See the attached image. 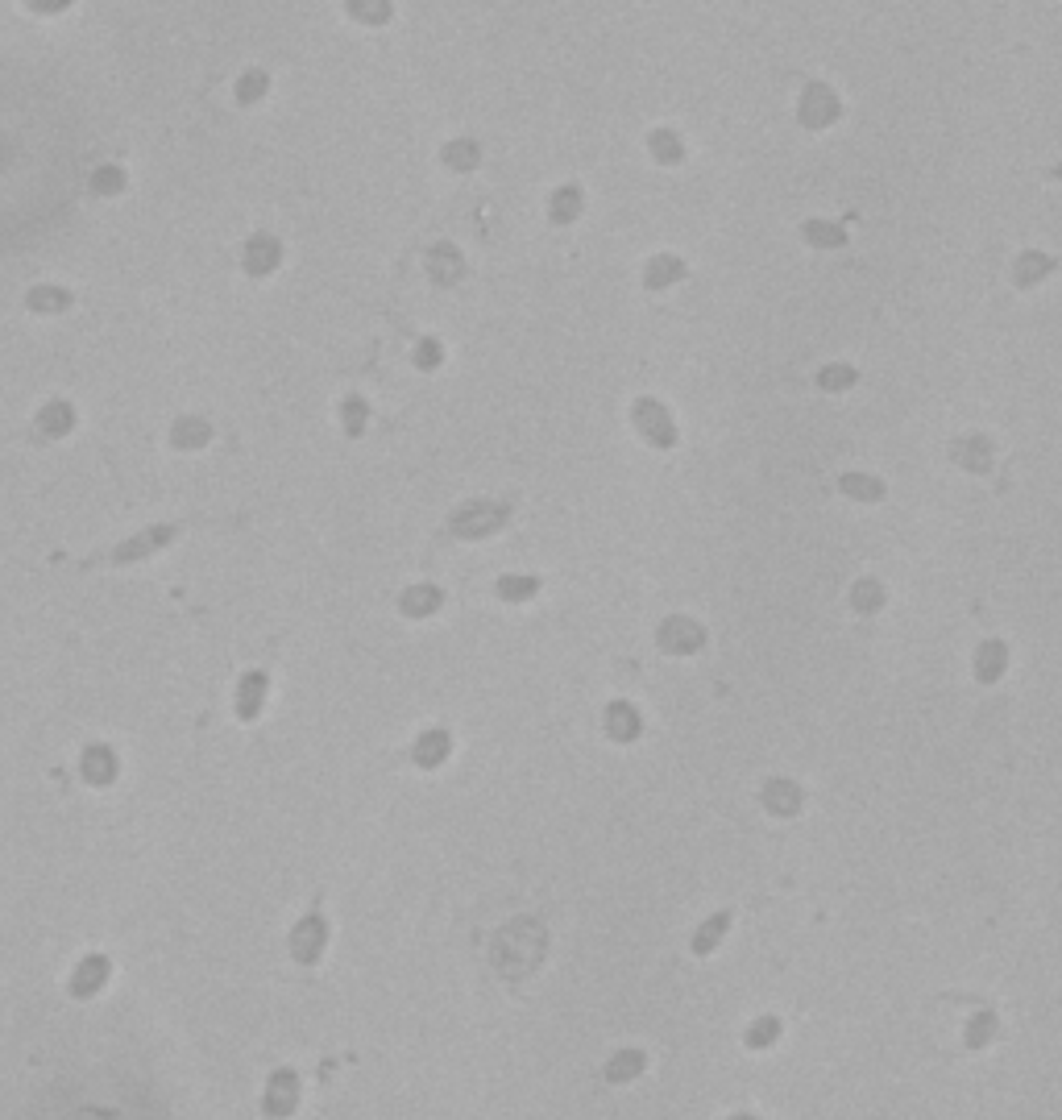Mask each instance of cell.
<instances>
[{
    "label": "cell",
    "instance_id": "b9f144b4",
    "mask_svg": "<svg viewBox=\"0 0 1062 1120\" xmlns=\"http://www.w3.org/2000/svg\"><path fill=\"white\" fill-rule=\"evenodd\" d=\"M34 9H42V13H59L63 5H71V0H30Z\"/></svg>",
    "mask_w": 1062,
    "mask_h": 1120
},
{
    "label": "cell",
    "instance_id": "6da1fadb",
    "mask_svg": "<svg viewBox=\"0 0 1062 1120\" xmlns=\"http://www.w3.org/2000/svg\"><path fill=\"white\" fill-rule=\"evenodd\" d=\"M544 955H548V934H544L540 921H531V917H519V921H511V926H502V934L494 942V963L507 979L531 975L544 963Z\"/></svg>",
    "mask_w": 1062,
    "mask_h": 1120
},
{
    "label": "cell",
    "instance_id": "7bdbcfd3",
    "mask_svg": "<svg viewBox=\"0 0 1062 1120\" xmlns=\"http://www.w3.org/2000/svg\"><path fill=\"white\" fill-rule=\"evenodd\" d=\"M1046 179H1054V183H1062V162H1054L1050 171H1046Z\"/></svg>",
    "mask_w": 1062,
    "mask_h": 1120
},
{
    "label": "cell",
    "instance_id": "44dd1931",
    "mask_svg": "<svg viewBox=\"0 0 1062 1120\" xmlns=\"http://www.w3.org/2000/svg\"><path fill=\"white\" fill-rule=\"evenodd\" d=\"M585 212V191L581 183H561L552 195H548V220L556 224V229H569V224H577Z\"/></svg>",
    "mask_w": 1062,
    "mask_h": 1120
},
{
    "label": "cell",
    "instance_id": "9c48e42d",
    "mask_svg": "<svg viewBox=\"0 0 1062 1120\" xmlns=\"http://www.w3.org/2000/svg\"><path fill=\"white\" fill-rule=\"evenodd\" d=\"M266 693H270V677L262 668H249L245 677L237 681V693H233V710L241 722H258V714L266 710Z\"/></svg>",
    "mask_w": 1062,
    "mask_h": 1120
},
{
    "label": "cell",
    "instance_id": "5b68a950",
    "mask_svg": "<svg viewBox=\"0 0 1062 1120\" xmlns=\"http://www.w3.org/2000/svg\"><path fill=\"white\" fill-rule=\"evenodd\" d=\"M843 100H838V92L830 88V83L814 79L805 83L801 96H797V125L809 129V133H822V129H834L838 121H843Z\"/></svg>",
    "mask_w": 1062,
    "mask_h": 1120
},
{
    "label": "cell",
    "instance_id": "7a4b0ae2",
    "mask_svg": "<svg viewBox=\"0 0 1062 1120\" xmlns=\"http://www.w3.org/2000/svg\"><path fill=\"white\" fill-rule=\"evenodd\" d=\"M187 523H150L142 531H133L129 540H121L117 548H108L104 556H92L88 565H104V569H125V565H142V560H154L162 548H171L183 536Z\"/></svg>",
    "mask_w": 1062,
    "mask_h": 1120
},
{
    "label": "cell",
    "instance_id": "7402d4cb",
    "mask_svg": "<svg viewBox=\"0 0 1062 1120\" xmlns=\"http://www.w3.org/2000/svg\"><path fill=\"white\" fill-rule=\"evenodd\" d=\"M108 971H113V967H108L104 955H88V959H83V963L71 971V984H67L71 996H75V1000H92V996L108 984Z\"/></svg>",
    "mask_w": 1062,
    "mask_h": 1120
},
{
    "label": "cell",
    "instance_id": "f1b7e54d",
    "mask_svg": "<svg viewBox=\"0 0 1062 1120\" xmlns=\"http://www.w3.org/2000/svg\"><path fill=\"white\" fill-rule=\"evenodd\" d=\"M838 490H843L847 498H855V502H884L888 498V486L876 478V473H843V478H838Z\"/></svg>",
    "mask_w": 1062,
    "mask_h": 1120
},
{
    "label": "cell",
    "instance_id": "ffe728a7",
    "mask_svg": "<svg viewBox=\"0 0 1062 1120\" xmlns=\"http://www.w3.org/2000/svg\"><path fill=\"white\" fill-rule=\"evenodd\" d=\"M449 755H453V735L444 731V726H432V731H424V735L415 739V747H411L415 768H424V772L440 768L444 760H449Z\"/></svg>",
    "mask_w": 1062,
    "mask_h": 1120
},
{
    "label": "cell",
    "instance_id": "9a60e30c",
    "mask_svg": "<svg viewBox=\"0 0 1062 1120\" xmlns=\"http://www.w3.org/2000/svg\"><path fill=\"white\" fill-rule=\"evenodd\" d=\"M971 672H975V681H980V685H1000L1004 672H1009V643H1004V639H984L980 648H975Z\"/></svg>",
    "mask_w": 1062,
    "mask_h": 1120
},
{
    "label": "cell",
    "instance_id": "e575fe53",
    "mask_svg": "<svg viewBox=\"0 0 1062 1120\" xmlns=\"http://www.w3.org/2000/svg\"><path fill=\"white\" fill-rule=\"evenodd\" d=\"M996 1033H1000V1017H996V1013H975V1017L967 1021L963 1046H967V1050H984V1046H992Z\"/></svg>",
    "mask_w": 1062,
    "mask_h": 1120
},
{
    "label": "cell",
    "instance_id": "277c9868",
    "mask_svg": "<svg viewBox=\"0 0 1062 1120\" xmlns=\"http://www.w3.org/2000/svg\"><path fill=\"white\" fill-rule=\"evenodd\" d=\"M631 428L639 432V440H644L648 448H656V453H673V448L681 444V428H677L673 411L652 395H639L631 403Z\"/></svg>",
    "mask_w": 1062,
    "mask_h": 1120
},
{
    "label": "cell",
    "instance_id": "ba28073f",
    "mask_svg": "<svg viewBox=\"0 0 1062 1120\" xmlns=\"http://www.w3.org/2000/svg\"><path fill=\"white\" fill-rule=\"evenodd\" d=\"M760 801H764V809L772 818H797L801 809H805V793H801V784L797 780H785V776H772V780H764V789H760Z\"/></svg>",
    "mask_w": 1062,
    "mask_h": 1120
},
{
    "label": "cell",
    "instance_id": "f546056e",
    "mask_svg": "<svg viewBox=\"0 0 1062 1120\" xmlns=\"http://www.w3.org/2000/svg\"><path fill=\"white\" fill-rule=\"evenodd\" d=\"M847 602H851V610H855V614H863V619H868V614H880V610H884L888 594H884V585H880L876 577H859V581L851 585Z\"/></svg>",
    "mask_w": 1062,
    "mask_h": 1120
},
{
    "label": "cell",
    "instance_id": "7c38bea8",
    "mask_svg": "<svg viewBox=\"0 0 1062 1120\" xmlns=\"http://www.w3.org/2000/svg\"><path fill=\"white\" fill-rule=\"evenodd\" d=\"M79 772H83V780H88V784H96V789H108V784L117 780V772H121V760H117V751L108 743H88V747H83V755H79Z\"/></svg>",
    "mask_w": 1062,
    "mask_h": 1120
},
{
    "label": "cell",
    "instance_id": "d6a6232c",
    "mask_svg": "<svg viewBox=\"0 0 1062 1120\" xmlns=\"http://www.w3.org/2000/svg\"><path fill=\"white\" fill-rule=\"evenodd\" d=\"M814 382H818L822 395H847V390L859 382V370L847 366V361H830V366H822L814 374Z\"/></svg>",
    "mask_w": 1062,
    "mask_h": 1120
},
{
    "label": "cell",
    "instance_id": "1f68e13d",
    "mask_svg": "<svg viewBox=\"0 0 1062 1120\" xmlns=\"http://www.w3.org/2000/svg\"><path fill=\"white\" fill-rule=\"evenodd\" d=\"M345 13L366 25V30H382V25H390V17H395V5L390 0H345Z\"/></svg>",
    "mask_w": 1062,
    "mask_h": 1120
},
{
    "label": "cell",
    "instance_id": "2e32d148",
    "mask_svg": "<svg viewBox=\"0 0 1062 1120\" xmlns=\"http://www.w3.org/2000/svg\"><path fill=\"white\" fill-rule=\"evenodd\" d=\"M950 461L967 473H988L992 469V440L980 436V432H967L950 444Z\"/></svg>",
    "mask_w": 1062,
    "mask_h": 1120
},
{
    "label": "cell",
    "instance_id": "5bb4252c",
    "mask_svg": "<svg viewBox=\"0 0 1062 1120\" xmlns=\"http://www.w3.org/2000/svg\"><path fill=\"white\" fill-rule=\"evenodd\" d=\"M428 274H432V283H436V287H457L461 278H465V258H461V249H457L453 241H436V245L428 249Z\"/></svg>",
    "mask_w": 1062,
    "mask_h": 1120
},
{
    "label": "cell",
    "instance_id": "836d02e7",
    "mask_svg": "<svg viewBox=\"0 0 1062 1120\" xmlns=\"http://www.w3.org/2000/svg\"><path fill=\"white\" fill-rule=\"evenodd\" d=\"M38 428L46 436H67L75 428V407L67 399H50L42 411H38Z\"/></svg>",
    "mask_w": 1062,
    "mask_h": 1120
},
{
    "label": "cell",
    "instance_id": "d4e9b609",
    "mask_svg": "<svg viewBox=\"0 0 1062 1120\" xmlns=\"http://www.w3.org/2000/svg\"><path fill=\"white\" fill-rule=\"evenodd\" d=\"M801 241L809 245V249H847V241H851V233H847V224H834V220H805L801 224Z\"/></svg>",
    "mask_w": 1062,
    "mask_h": 1120
},
{
    "label": "cell",
    "instance_id": "d6986e66",
    "mask_svg": "<svg viewBox=\"0 0 1062 1120\" xmlns=\"http://www.w3.org/2000/svg\"><path fill=\"white\" fill-rule=\"evenodd\" d=\"M602 722H606V735H610L614 743H635L639 735H644V714H639L631 702H623V697L606 706Z\"/></svg>",
    "mask_w": 1062,
    "mask_h": 1120
},
{
    "label": "cell",
    "instance_id": "30bf717a",
    "mask_svg": "<svg viewBox=\"0 0 1062 1120\" xmlns=\"http://www.w3.org/2000/svg\"><path fill=\"white\" fill-rule=\"evenodd\" d=\"M299 1108V1075L295 1071H274L270 1075V1083H266V1096H262V1112L266 1116H274V1120H283V1116H291Z\"/></svg>",
    "mask_w": 1062,
    "mask_h": 1120
},
{
    "label": "cell",
    "instance_id": "8992f818",
    "mask_svg": "<svg viewBox=\"0 0 1062 1120\" xmlns=\"http://www.w3.org/2000/svg\"><path fill=\"white\" fill-rule=\"evenodd\" d=\"M324 946H328V921H324L320 901H316L312 909L295 921V930H291V959L299 967H316L324 959Z\"/></svg>",
    "mask_w": 1062,
    "mask_h": 1120
},
{
    "label": "cell",
    "instance_id": "ac0fdd59",
    "mask_svg": "<svg viewBox=\"0 0 1062 1120\" xmlns=\"http://www.w3.org/2000/svg\"><path fill=\"white\" fill-rule=\"evenodd\" d=\"M245 274H254V278H262V274H274L278 270V262H283V245H278V237H270V233H254L245 241Z\"/></svg>",
    "mask_w": 1062,
    "mask_h": 1120
},
{
    "label": "cell",
    "instance_id": "4316f807",
    "mask_svg": "<svg viewBox=\"0 0 1062 1120\" xmlns=\"http://www.w3.org/2000/svg\"><path fill=\"white\" fill-rule=\"evenodd\" d=\"M726 930H731V913H714V917H706L702 926H697V934H693V942H689V950L697 959H710L714 950L722 946V938H726Z\"/></svg>",
    "mask_w": 1062,
    "mask_h": 1120
},
{
    "label": "cell",
    "instance_id": "8fae6325",
    "mask_svg": "<svg viewBox=\"0 0 1062 1120\" xmlns=\"http://www.w3.org/2000/svg\"><path fill=\"white\" fill-rule=\"evenodd\" d=\"M1054 270H1058L1054 254H1046V249H1021V254L1013 258V287L1033 291V287H1042Z\"/></svg>",
    "mask_w": 1062,
    "mask_h": 1120
},
{
    "label": "cell",
    "instance_id": "cb8c5ba5",
    "mask_svg": "<svg viewBox=\"0 0 1062 1120\" xmlns=\"http://www.w3.org/2000/svg\"><path fill=\"white\" fill-rule=\"evenodd\" d=\"M644 1071H648V1054L644 1050H614V1058L602 1067V1079L614 1083V1087H623V1083H635Z\"/></svg>",
    "mask_w": 1062,
    "mask_h": 1120
},
{
    "label": "cell",
    "instance_id": "74e56055",
    "mask_svg": "<svg viewBox=\"0 0 1062 1120\" xmlns=\"http://www.w3.org/2000/svg\"><path fill=\"white\" fill-rule=\"evenodd\" d=\"M411 357H415V370L436 374V370H440V361H444V341H440V336H419Z\"/></svg>",
    "mask_w": 1062,
    "mask_h": 1120
},
{
    "label": "cell",
    "instance_id": "4fadbf2b",
    "mask_svg": "<svg viewBox=\"0 0 1062 1120\" xmlns=\"http://www.w3.org/2000/svg\"><path fill=\"white\" fill-rule=\"evenodd\" d=\"M685 274H689V266L677 254H652L648 266H644V291L648 295H664V291H673L677 283H685Z\"/></svg>",
    "mask_w": 1062,
    "mask_h": 1120
},
{
    "label": "cell",
    "instance_id": "83f0119b",
    "mask_svg": "<svg viewBox=\"0 0 1062 1120\" xmlns=\"http://www.w3.org/2000/svg\"><path fill=\"white\" fill-rule=\"evenodd\" d=\"M648 154L656 166H681L685 162V142L677 129H652L648 133Z\"/></svg>",
    "mask_w": 1062,
    "mask_h": 1120
},
{
    "label": "cell",
    "instance_id": "3957f363",
    "mask_svg": "<svg viewBox=\"0 0 1062 1120\" xmlns=\"http://www.w3.org/2000/svg\"><path fill=\"white\" fill-rule=\"evenodd\" d=\"M515 502L507 498H469L449 515V536L457 540H490L511 523Z\"/></svg>",
    "mask_w": 1062,
    "mask_h": 1120
},
{
    "label": "cell",
    "instance_id": "f35d334b",
    "mask_svg": "<svg viewBox=\"0 0 1062 1120\" xmlns=\"http://www.w3.org/2000/svg\"><path fill=\"white\" fill-rule=\"evenodd\" d=\"M270 92V75L266 71H245L241 79H237V104H258L262 96Z\"/></svg>",
    "mask_w": 1062,
    "mask_h": 1120
},
{
    "label": "cell",
    "instance_id": "ee69618b",
    "mask_svg": "<svg viewBox=\"0 0 1062 1120\" xmlns=\"http://www.w3.org/2000/svg\"><path fill=\"white\" fill-rule=\"evenodd\" d=\"M726 1120H760V1116H751V1112H735V1116H726Z\"/></svg>",
    "mask_w": 1062,
    "mask_h": 1120
},
{
    "label": "cell",
    "instance_id": "d590c367",
    "mask_svg": "<svg viewBox=\"0 0 1062 1120\" xmlns=\"http://www.w3.org/2000/svg\"><path fill=\"white\" fill-rule=\"evenodd\" d=\"M743 1042H747V1050H772L776 1042H780V1017H760V1021H751L747 1025V1033H743Z\"/></svg>",
    "mask_w": 1062,
    "mask_h": 1120
},
{
    "label": "cell",
    "instance_id": "484cf974",
    "mask_svg": "<svg viewBox=\"0 0 1062 1120\" xmlns=\"http://www.w3.org/2000/svg\"><path fill=\"white\" fill-rule=\"evenodd\" d=\"M212 440V424L200 415H179L175 428H171V448H179V453H195V448H204Z\"/></svg>",
    "mask_w": 1062,
    "mask_h": 1120
},
{
    "label": "cell",
    "instance_id": "603a6c76",
    "mask_svg": "<svg viewBox=\"0 0 1062 1120\" xmlns=\"http://www.w3.org/2000/svg\"><path fill=\"white\" fill-rule=\"evenodd\" d=\"M440 162L449 166V171H457V175L478 171V166H482V142H478V137H453V142H444Z\"/></svg>",
    "mask_w": 1062,
    "mask_h": 1120
},
{
    "label": "cell",
    "instance_id": "60d3db41",
    "mask_svg": "<svg viewBox=\"0 0 1062 1120\" xmlns=\"http://www.w3.org/2000/svg\"><path fill=\"white\" fill-rule=\"evenodd\" d=\"M125 187V175L117 171V166H100V171L92 175V191H100V195H117Z\"/></svg>",
    "mask_w": 1062,
    "mask_h": 1120
},
{
    "label": "cell",
    "instance_id": "8d00e7d4",
    "mask_svg": "<svg viewBox=\"0 0 1062 1120\" xmlns=\"http://www.w3.org/2000/svg\"><path fill=\"white\" fill-rule=\"evenodd\" d=\"M25 307H30V312H67L71 291H63V287H34L30 299H25Z\"/></svg>",
    "mask_w": 1062,
    "mask_h": 1120
},
{
    "label": "cell",
    "instance_id": "e0dca14e",
    "mask_svg": "<svg viewBox=\"0 0 1062 1120\" xmlns=\"http://www.w3.org/2000/svg\"><path fill=\"white\" fill-rule=\"evenodd\" d=\"M444 606V590L432 581H419V585H407V590L399 594V614L403 619H432V614H440Z\"/></svg>",
    "mask_w": 1062,
    "mask_h": 1120
},
{
    "label": "cell",
    "instance_id": "4dcf8cb0",
    "mask_svg": "<svg viewBox=\"0 0 1062 1120\" xmlns=\"http://www.w3.org/2000/svg\"><path fill=\"white\" fill-rule=\"evenodd\" d=\"M544 590V581L540 577H527V573H502L498 581H494V594L502 598V602H531Z\"/></svg>",
    "mask_w": 1062,
    "mask_h": 1120
},
{
    "label": "cell",
    "instance_id": "ab89813d",
    "mask_svg": "<svg viewBox=\"0 0 1062 1120\" xmlns=\"http://www.w3.org/2000/svg\"><path fill=\"white\" fill-rule=\"evenodd\" d=\"M341 424H345V432H349V436H361V432H366V424H370V407H366V399H361V395H349V399L341 403Z\"/></svg>",
    "mask_w": 1062,
    "mask_h": 1120
},
{
    "label": "cell",
    "instance_id": "52a82bcc",
    "mask_svg": "<svg viewBox=\"0 0 1062 1120\" xmlns=\"http://www.w3.org/2000/svg\"><path fill=\"white\" fill-rule=\"evenodd\" d=\"M656 643L664 656H697L706 648V627L689 619V614H668V619L656 627Z\"/></svg>",
    "mask_w": 1062,
    "mask_h": 1120
}]
</instances>
